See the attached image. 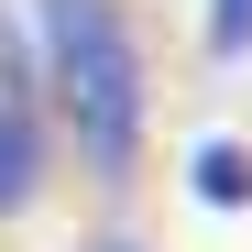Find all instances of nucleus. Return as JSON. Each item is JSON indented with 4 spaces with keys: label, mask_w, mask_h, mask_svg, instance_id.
Wrapping results in <instances>:
<instances>
[{
    "label": "nucleus",
    "mask_w": 252,
    "mask_h": 252,
    "mask_svg": "<svg viewBox=\"0 0 252 252\" xmlns=\"http://www.w3.org/2000/svg\"><path fill=\"white\" fill-rule=\"evenodd\" d=\"M44 22V77H55V110H66V143L88 176H132L143 132H154V66H143V33L121 0H33Z\"/></svg>",
    "instance_id": "obj_1"
},
{
    "label": "nucleus",
    "mask_w": 252,
    "mask_h": 252,
    "mask_svg": "<svg viewBox=\"0 0 252 252\" xmlns=\"http://www.w3.org/2000/svg\"><path fill=\"white\" fill-rule=\"evenodd\" d=\"M33 197H44V121L22 99H0V220H22Z\"/></svg>",
    "instance_id": "obj_2"
},
{
    "label": "nucleus",
    "mask_w": 252,
    "mask_h": 252,
    "mask_svg": "<svg viewBox=\"0 0 252 252\" xmlns=\"http://www.w3.org/2000/svg\"><path fill=\"white\" fill-rule=\"evenodd\" d=\"M187 197H197V208H252V143L208 132V143L187 154Z\"/></svg>",
    "instance_id": "obj_3"
},
{
    "label": "nucleus",
    "mask_w": 252,
    "mask_h": 252,
    "mask_svg": "<svg viewBox=\"0 0 252 252\" xmlns=\"http://www.w3.org/2000/svg\"><path fill=\"white\" fill-rule=\"evenodd\" d=\"M197 33H208V55H220V66H241V55H252V0H208Z\"/></svg>",
    "instance_id": "obj_4"
},
{
    "label": "nucleus",
    "mask_w": 252,
    "mask_h": 252,
    "mask_svg": "<svg viewBox=\"0 0 252 252\" xmlns=\"http://www.w3.org/2000/svg\"><path fill=\"white\" fill-rule=\"evenodd\" d=\"M88 252H143V241H121V230H110V241H88Z\"/></svg>",
    "instance_id": "obj_5"
}]
</instances>
